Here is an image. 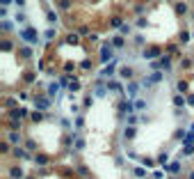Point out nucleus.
Listing matches in <instances>:
<instances>
[{"label": "nucleus", "mask_w": 194, "mask_h": 179, "mask_svg": "<svg viewBox=\"0 0 194 179\" xmlns=\"http://www.w3.org/2000/svg\"><path fill=\"white\" fill-rule=\"evenodd\" d=\"M158 55H162V51H160L158 46H153V48H148V51H144V58H146V60H153V58H158Z\"/></svg>", "instance_id": "7ed1b4c3"}, {"label": "nucleus", "mask_w": 194, "mask_h": 179, "mask_svg": "<svg viewBox=\"0 0 194 179\" xmlns=\"http://www.w3.org/2000/svg\"><path fill=\"white\" fill-rule=\"evenodd\" d=\"M169 172H180V163L178 161H171V165H167Z\"/></svg>", "instance_id": "1a4fd4ad"}, {"label": "nucleus", "mask_w": 194, "mask_h": 179, "mask_svg": "<svg viewBox=\"0 0 194 179\" xmlns=\"http://www.w3.org/2000/svg\"><path fill=\"white\" fill-rule=\"evenodd\" d=\"M103 74H105V76H112V74H114V64H110V67H107Z\"/></svg>", "instance_id": "a878e982"}, {"label": "nucleus", "mask_w": 194, "mask_h": 179, "mask_svg": "<svg viewBox=\"0 0 194 179\" xmlns=\"http://www.w3.org/2000/svg\"><path fill=\"white\" fill-rule=\"evenodd\" d=\"M14 2H16V5H21V7L25 5V0H14Z\"/></svg>", "instance_id": "f704fd0d"}, {"label": "nucleus", "mask_w": 194, "mask_h": 179, "mask_svg": "<svg viewBox=\"0 0 194 179\" xmlns=\"http://www.w3.org/2000/svg\"><path fill=\"white\" fill-rule=\"evenodd\" d=\"M123 138H126V140H130V138H135V127H128L126 131H123Z\"/></svg>", "instance_id": "ddd939ff"}, {"label": "nucleus", "mask_w": 194, "mask_h": 179, "mask_svg": "<svg viewBox=\"0 0 194 179\" xmlns=\"http://www.w3.org/2000/svg\"><path fill=\"white\" fill-rule=\"evenodd\" d=\"M142 163H144V165H148V168H153L155 161H153V158H142Z\"/></svg>", "instance_id": "b1692460"}, {"label": "nucleus", "mask_w": 194, "mask_h": 179, "mask_svg": "<svg viewBox=\"0 0 194 179\" xmlns=\"http://www.w3.org/2000/svg\"><path fill=\"white\" fill-rule=\"evenodd\" d=\"M25 147L30 149V152H34V149H37V142L34 140H25Z\"/></svg>", "instance_id": "aec40b11"}, {"label": "nucleus", "mask_w": 194, "mask_h": 179, "mask_svg": "<svg viewBox=\"0 0 194 179\" xmlns=\"http://www.w3.org/2000/svg\"><path fill=\"white\" fill-rule=\"evenodd\" d=\"M180 42H183V44H187V42H189V32H185V30L180 32Z\"/></svg>", "instance_id": "4be33fe9"}, {"label": "nucleus", "mask_w": 194, "mask_h": 179, "mask_svg": "<svg viewBox=\"0 0 194 179\" xmlns=\"http://www.w3.org/2000/svg\"><path fill=\"white\" fill-rule=\"evenodd\" d=\"M110 25L112 28H123V16H112V19H110Z\"/></svg>", "instance_id": "20e7f679"}, {"label": "nucleus", "mask_w": 194, "mask_h": 179, "mask_svg": "<svg viewBox=\"0 0 194 179\" xmlns=\"http://www.w3.org/2000/svg\"><path fill=\"white\" fill-rule=\"evenodd\" d=\"M25 179H34V177H25Z\"/></svg>", "instance_id": "58836bf2"}, {"label": "nucleus", "mask_w": 194, "mask_h": 179, "mask_svg": "<svg viewBox=\"0 0 194 179\" xmlns=\"http://www.w3.org/2000/svg\"><path fill=\"white\" fill-rule=\"evenodd\" d=\"M76 147H78V149H82V147H85V140H82V138H78V142H76Z\"/></svg>", "instance_id": "7c9ffc66"}, {"label": "nucleus", "mask_w": 194, "mask_h": 179, "mask_svg": "<svg viewBox=\"0 0 194 179\" xmlns=\"http://www.w3.org/2000/svg\"><path fill=\"white\" fill-rule=\"evenodd\" d=\"M189 179H194V172H189Z\"/></svg>", "instance_id": "4c0bfd02"}, {"label": "nucleus", "mask_w": 194, "mask_h": 179, "mask_svg": "<svg viewBox=\"0 0 194 179\" xmlns=\"http://www.w3.org/2000/svg\"><path fill=\"white\" fill-rule=\"evenodd\" d=\"M34 161H37V165H46V163H48V161H50V158H48V156H46V154H39V156H37V158H34Z\"/></svg>", "instance_id": "0eeeda50"}, {"label": "nucleus", "mask_w": 194, "mask_h": 179, "mask_svg": "<svg viewBox=\"0 0 194 179\" xmlns=\"http://www.w3.org/2000/svg\"><path fill=\"white\" fill-rule=\"evenodd\" d=\"M187 106H194V94H189V96H187Z\"/></svg>", "instance_id": "72a5a7b5"}, {"label": "nucleus", "mask_w": 194, "mask_h": 179, "mask_svg": "<svg viewBox=\"0 0 194 179\" xmlns=\"http://www.w3.org/2000/svg\"><path fill=\"white\" fill-rule=\"evenodd\" d=\"M123 44H126V42H123V37H114V39H112V46H114V48H121Z\"/></svg>", "instance_id": "a211bd4d"}, {"label": "nucleus", "mask_w": 194, "mask_h": 179, "mask_svg": "<svg viewBox=\"0 0 194 179\" xmlns=\"http://www.w3.org/2000/svg\"><path fill=\"white\" fill-rule=\"evenodd\" d=\"M146 101H137V103H135V108H137V110H146Z\"/></svg>", "instance_id": "412c9836"}, {"label": "nucleus", "mask_w": 194, "mask_h": 179, "mask_svg": "<svg viewBox=\"0 0 194 179\" xmlns=\"http://www.w3.org/2000/svg\"><path fill=\"white\" fill-rule=\"evenodd\" d=\"M189 127H192V136H194V122H192V124H189Z\"/></svg>", "instance_id": "e433bc0d"}, {"label": "nucleus", "mask_w": 194, "mask_h": 179, "mask_svg": "<svg viewBox=\"0 0 194 179\" xmlns=\"http://www.w3.org/2000/svg\"><path fill=\"white\" fill-rule=\"evenodd\" d=\"M192 19H194V14H192Z\"/></svg>", "instance_id": "ea45409f"}, {"label": "nucleus", "mask_w": 194, "mask_h": 179, "mask_svg": "<svg viewBox=\"0 0 194 179\" xmlns=\"http://www.w3.org/2000/svg\"><path fill=\"white\" fill-rule=\"evenodd\" d=\"M176 14H187V5H185V2H176Z\"/></svg>", "instance_id": "423d86ee"}, {"label": "nucleus", "mask_w": 194, "mask_h": 179, "mask_svg": "<svg viewBox=\"0 0 194 179\" xmlns=\"http://www.w3.org/2000/svg\"><path fill=\"white\" fill-rule=\"evenodd\" d=\"M119 110H121V113H130V110H133V106L128 103V101H121V103H119Z\"/></svg>", "instance_id": "6e6552de"}, {"label": "nucleus", "mask_w": 194, "mask_h": 179, "mask_svg": "<svg viewBox=\"0 0 194 179\" xmlns=\"http://www.w3.org/2000/svg\"><path fill=\"white\" fill-rule=\"evenodd\" d=\"M55 37H57V30H55V28H48V30H46V39H48V42H53Z\"/></svg>", "instance_id": "9d476101"}, {"label": "nucleus", "mask_w": 194, "mask_h": 179, "mask_svg": "<svg viewBox=\"0 0 194 179\" xmlns=\"http://www.w3.org/2000/svg\"><path fill=\"white\" fill-rule=\"evenodd\" d=\"M128 94H130V96H135V94H137V83H135V80H133L130 85H128Z\"/></svg>", "instance_id": "f3484780"}, {"label": "nucleus", "mask_w": 194, "mask_h": 179, "mask_svg": "<svg viewBox=\"0 0 194 179\" xmlns=\"http://www.w3.org/2000/svg\"><path fill=\"white\" fill-rule=\"evenodd\" d=\"M78 39H80V35H76V32H71V35H69V37H66V44H73V46H76V44H78Z\"/></svg>", "instance_id": "9b49d317"}, {"label": "nucleus", "mask_w": 194, "mask_h": 179, "mask_svg": "<svg viewBox=\"0 0 194 179\" xmlns=\"http://www.w3.org/2000/svg\"><path fill=\"white\" fill-rule=\"evenodd\" d=\"M46 19H48V23H57V19H60V16H57V12H48Z\"/></svg>", "instance_id": "2eb2a0df"}, {"label": "nucleus", "mask_w": 194, "mask_h": 179, "mask_svg": "<svg viewBox=\"0 0 194 179\" xmlns=\"http://www.w3.org/2000/svg\"><path fill=\"white\" fill-rule=\"evenodd\" d=\"M80 67H82V69H92V60H85V62H82Z\"/></svg>", "instance_id": "cd10ccee"}, {"label": "nucleus", "mask_w": 194, "mask_h": 179, "mask_svg": "<svg viewBox=\"0 0 194 179\" xmlns=\"http://www.w3.org/2000/svg\"><path fill=\"white\" fill-rule=\"evenodd\" d=\"M176 51H178V46H176V44H169V46H167V53H176Z\"/></svg>", "instance_id": "bb28decb"}, {"label": "nucleus", "mask_w": 194, "mask_h": 179, "mask_svg": "<svg viewBox=\"0 0 194 179\" xmlns=\"http://www.w3.org/2000/svg\"><path fill=\"white\" fill-rule=\"evenodd\" d=\"M37 35H39V32H37L34 28H25V30L21 32V39H23V42H27V44H37V42H39V37H37Z\"/></svg>", "instance_id": "f03ea898"}, {"label": "nucleus", "mask_w": 194, "mask_h": 179, "mask_svg": "<svg viewBox=\"0 0 194 179\" xmlns=\"http://www.w3.org/2000/svg\"><path fill=\"white\" fill-rule=\"evenodd\" d=\"M135 174H137V177H144V168H135Z\"/></svg>", "instance_id": "473e14b6"}, {"label": "nucleus", "mask_w": 194, "mask_h": 179, "mask_svg": "<svg viewBox=\"0 0 194 179\" xmlns=\"http://www.w3.org/2000/svg\"><path fill=\"white\" fill-rule=\"evenodd\" d=\"M176 87H178V92H187V83H185V80H180Z\"/></svg>", "instance_id": "5701e85b"}, {"label": "nucleus", "mask_w": 194, "mask_h": 179, "mask_svg": "<svg viewBox=\"0 0 194 179\" xmlns=\"http://www.w3.org/2000/svg\"><path fill=\"white\" fill-rule=\"evenodd\" d=\"M9 2H11V0H2V5H9Z\"/></svg>", "instance_id": "c9c22d12"}, {"label": "nucleus", "mask_w": 194, "mask_h": 179, "mask_svg": "<svg viewBox=\"0 0 194 179\" xmlns=\"http://www.w3.org/2000/svg\"><path fill=\"white\" fill-rule=\"evenodd\" d=\"M34 78H37V74H34V71H27V74L23 76V80H25V83H34Z\"/></svg>", "instance_id": "dca6fc26"}, {"label": "nucleus", "mask_w": 194, "mask_h": 179, "mask_svg": "<svg viewBox=\"0 0 194 179\" xmlns=\"http://www.w3.org/2000/svg\"><path fill=\"white\" fill-rule=\"evenodd\" d=\"M9 142L18 145V142H21V136H18V133H14V131H11V133H9Z\"/></svg>", "instance_id": "6ab92c4d"}, {"label": "nucleus", "mask_w": 194, "mask_h": 179, "mask_svg": "<svg viewBox=\"0 0 194 179\" xmlns=\"http://www.w3.org/2000/svg\"><path fill=\"white\" fill-rule=\"evenodd\" d=\"M16 21H18V23H25V14H23V12H18V14H16Z\"/></svg>", "instance_id": "393cba45"}, {"label": "nucleus", "mask_w": 194, "mask_h": 179, "mask_svg": "<svg viewBox=\"0 0 194 179\" xmlns=\"http://www.w3.org/2000/svg\"><path fill=\"white\" fill-rule=\"evenodd\" d=\"M21 58H32V48L30 46H23V48H21Z\"/></svg>", "instance_id": "4468645a"}, {"label": "nucleus", "mask_w": 194, "mask_h": 179, "mask_svg": "<svg viewBox=\"0 0 194 179\" xmlns=\"http://www.w3.org/2000/svg\"><path fill=\"white\" fill-rule=\"evenodd\" d=\"M11 177H21V170L18 168H11Z\"/></svg>", "instance_id": "2f4dec72"}, {"label": "nucleus", "mask_w": 194, "mask_h": 179, "mask_svg": "<svg viewBox=\"0 0 194 179\" xmlns=\"http://www.w3.org/2000/svg\"><path fill=\"white\" fill-rule=\"evenodd\" d=\"M114 58V46L112 44H103L101 46V53H98V60H101V62H110V60Z\"/></svg>", "instance_id": "f257e3e1"}, {"label": "nucleus", "mask_w": 194, "mask_h": 179, "mask_svg": "<svg viewBox=\"0 0 194 179\" xmlns=\"http://www.w3.org/2000/svg\"><path fill=\"white\" fill-rule=\"evenodd\" d=\"M119 71H121V76H123V78H133V69H130V67H121V69H119Z\"/></svg>", "instance_id": "39448f33"}, {"label": "nucleus", "mask_w": 194, "mask_h": 179, "mask_svg": "<svg viewBox=\"0 0 194 179\" xmlns=\"http://www.w3.org/2000/svg\"><path fill=\"white\" fill-rule=\"evenodd\" d=\"M32 120H34V122H41V120H44V115H41V113H34V115H32Z\"/></svg>", "instance_id": "c756f323"}, {"label": "nucleus", "mask_w": 194, "mask_h": 179, "mask_svg": "<svg viewBox=\"0 0 194 179\" xmlns=\"http://www.w3.org/2000/svg\"><path fill=\"white\" fill-rule=\"evenodd\" d=\"M185 103H187V101H185V99H183V96H178V94H176V96H174V106H176V108H183V106H185Z\"/></svg>", "instance_id": "f8f14e48"}, {"label": "nucleus", "mask_w": 194, "mask_h": 179, "mask_svg": "<svg viewBox=\"0 0 194 179\" xmlns=\"http://www.w3.org/2000/svg\"><path fill=\"white\" fill-rule=\"evenodd\" d=\"M146 23H148V21H146V19H142V16H139V19H137V25H139V28H144V25H146Z\"/></svg>", "instance_id": "c85d7f7f"}]
</instances>
